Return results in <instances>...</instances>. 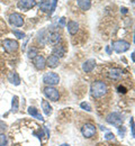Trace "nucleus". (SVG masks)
Listing matches in <instances>:
<instances>
[{
	"label": "nucleus",
	"mask_w": 135,
	"mask_h": 146,
	"mask_svg": "<svg viewBox=\"0 0 135 146\" xmlns=\"http://www.w3.org/2000/svg\"><path fill=\"white\" fill-rule=\"evenodd\" d=\"M57 2H58V0H53V2H52V7H51V14L55 10V8H57Z\"/></svg>",
	"instance_id": "obj_28"
},
{
	"label": "nucleus",
	"mask_w": 135,
	"mask_h": 146,
	"mask_svg": "<svg viewBox=\"0 0 135 146\" xmlns=\"http://www.w3.org/2000/svg\"><path fill=\"white\" fill-rule=\"evenodd\" d=\"M46 65H49L50 68H57L59 65V58L54 55H50L47 61H46Z\"/></svg>",
	"instance_id": "obj_14"
},
{
	"label": "nucleus",
	"mask_w": 135,
	"mask_h": 146,
	"mask_svg": "<svg viewBox=\"0 0 135 146\" xmlns=\"http://www.w3.org/2000/svg\"><path fill=\"white\" fill-rule=\"evenodd\" d=\"M39 8H41L43 11H49V10H51V0H45V1H43V2L39 5Z\"/></svg>",
	"instance_id": "obj_22"
},
{
	"label": "nucleus",
	"mask_w": 135,
	"mask_h": 146,
	"mask_svg": "<svg viewBox=\"0 0 135 146\" xmlns=\"http://www.w3.org/2000/svg\"><path fill=\"white\" fill-rule=\"evenodd\" d=\"M17 6L21 10H29L36 6V1L35 0H19Z\"/></svg>",
	"instance_id": "obj_9"
},
{
	"label": "nucleus",
	"mask_w": 135,
	"mask_h": 146,
	"mask_svg": "<svg viewBox=\"0 0 135 146\" xmlns=\"http://www.w3.org/2000/svg\"><path fill=\"white\" fill-rule=\"evenodd\" d=\"M7 144V137L5 134H0V146H6Z\"/></svg>",
	"instance_id": "obj_25"
},
{
	"label": "nucleus",
	"mask_w": 135,
	"mask_h": 146,
	"mask_svg": "<svg viewBox=\"0 0 135 146\" xmlns=\"http://www.w3.org/2000/svg\"><path fill=\"white\" fill-rule=\"evenodd\" d=\"M44 94H45V97L47 98V99H50V100H52V101H58L59 98H60V93L59 91L55 89V88H53V87H46L45 89H44Z\"/></svg>",
	"instance_id": "obj_6"
},
{
	"label": "nucleus",
	"mask_w": 135,
	"mask_h": 146,
	"mask_svg": "<svg viewBox=\"0 0 135 146\" xmlns=\"http://www.w3.org/2000/svg\"><path fill=\"white\" fill-rule=\"evenodd\" d=\"M106 139H114V134L113 133H107L106 136H105Z\"/></svg>",
	"instance_id": "obj_29"
},
{
	"label": "nucleus",
	"mask_w": 135,
	"mask_h": 146,
	"mask_svg": "<svg viewBox=\"0 0 135 146\" xmlns=\"http://www.w3.org/2000/svg\"><path fill=\"white\" fill-rule=\"evenodd\" d=\"M2 45H3V48H5L8 53H14V52H16V51L18 50V47H19L18 42H17V40H14V39H5L3 43H2Z\"/></svg>",
	"instance_id": "obj_4"
},
{
	"label": "nucleus",
	"mask_w": 135,
	"mask_h": 146,
	"mask_svg": "<svg viewBox=\"0 0 135 146\" xmlns=\"http://www.w3.org/2000/svg\"><path fill=\"white\" fill-rule=\"evenodd\" d=\"M118 131H119V135H122V136H123V135H124V134H125V128H123V126H118Z\"/></svg>",
	"instance_id": "obj_30"
},
{
	"label": "nucleus",
	"mask_w": 135,
	"mask_h": 146,
	"mask_svg": "<svg viewBox=\"0 0 135 146\" xmlns=\"http://www.w3.org/2000/svg\"><path fill=\"white\" fill-rule=\"evenodd\" d=\"M78 29H79V25H78L77 21H69V24H68V31H69V33L71 34V35H74V34H77Z\"/></svg>",
	"instance_id": "obj_15"
},
{
	"label": "nucleus",
	"mask_w": 135,
	"mask_h": 146,
	"mask_svg": "<svg viewBox=\"0 0 135 146\" xmlns=\"http://www.w3.org/2000/svg\"><path fill=\"white\" fill-rule=\"evenodd\" d=\"M122 70L120 69H112L109 73H108V76L113 80H118L120 76H122Z\"/></svg>",
	"instance_id": "obj_17"
},
{
	"label": "nucleus",
	"mask_w": 135,
	"mask_h": 146,
	"mask_svg": "<svg viewBox=\"0 0 135 146\" xmlns=\"http://www.w3.org/2000/svg\"><path fill=\"white\" fill-rule=\"evenodd\" d=\"M37 50L36 48H29V51H28V57L29 58H34L35 56H37Z\"/></svg>",
	"instance_id": "obj_24"
},
{
	"label": "nucleus",
	"mask_w": 135,
	"mask_h": 146,
	"mask_svg": "<svg viewBox=\"0 0 135 146\" xmlns=\"http://www.w3.org/2000/svg\"><path fill=\"white\" fill-rule=\"evenodd\" d=\"M43 82L47 86H55L60 82V76L54 72L45 73L43 76Z\"/></svg>",
	"instance_id": "obj_3"
},
{
	"label": "nucleus",
	"mask_w": 135,
	"mask_h": 146,
	"mask_svg": "<svg viewBox=\"0 0 135 146\" xmlns=\"http://www.w3.org/2000/svg\"><path fill=\"white\" fill-rule=\"evenodd\" d=\"M81 133L86 138H91L92 136L96 135V127L91 124H86L81 128Z\"/></svg>",
	"instance_id": "obj_7"
},
{
	"label": "nucleus",
	"mask_w": 135,
	"mask_h": 146,
	"mask_svg": "<svg viewBox=\"0 0 135 146\" xmlns=\"http://www.w3.org/2000/svg\"><path fill=\"white\" fill-rule=\"evenodd\" d=\"M80 107L82 108L83 110H86V111H88V112H90L91 111V107H90V105L88 104V102H81L80 104Z\"/></svg>",
	"instance_id": "obj_23"
},
{
	"label": "nucleus",
	"mask_w": 135,
	"mask_h": 146,
	"mask_svg": "<svg viewBox=\"0 0 135 146\" xmlns=\"http://www.w3.org/2000/svg\"><path fill=\"white\" fill-rule=\"evenodd\" d=\"M13 33H14V35L17 37V38H19V39H21V38H24L25 37V34L23 33V32H20V31H17V29H15V31H13Z\"/></svg>",
	"instance_id": "obj_26"
},
{
	"label": "nucleus",
	"mask_w": 135,
	"mask_h": 146,
	"mask_svg": "<svg viewBox=\"0 0 135 146\" xmlns=\"http://www.w3.org/2000/svg\"><path fill=\"white\" fill-rule=\"evenodd\" d=\"M64 53H65V51H64V47L63 46H57L54 50H53V54L54 56H57V57H62V56H64Z\"/></svg>",
	"instance_id": "obj_20"
},
{
	"label": "nucleus",
	"mask_w": 135,
	"mask_h": 146,
	"mask_svg": "<svg viewBox=\"0 0 135 146\" xmlns=\"http://www.w3.org/2000/svg\"><path fill=\"white\" fill-rule=\"evenodd\" d=\"M42 109L46 116H50L52 113V107L47 100H42Z\"/></svg>",
	"instance_id": "obj_16"
},
{
	"label": "nucleus",
	"mask_w": 135,
	"mask_h": 146,
	"mask_svg": "<svg viewBox=\"0 0 135 146\" xmlns=\"http://www.w3.org/2000/svg\"><path fill=\"white\" fill-rule=\"evenodd\" d=\"M130 123H131V129H132V136L135 138V124H134V119L132 117H131Z\"/></svg>",
	"instance_id": "obj_27"
},
{
	"label": "nucleus",
	"mask_w": 135,
	"mask_h": 146,
	"mask_svg": "<svg viewBox=\"0 0 135 146\" xmlns=\"http://www.w3.org/2000/svg\"><path fill=\"white\" fill-rule=\"evenodd\" d=\"M113 48L116 53H125L130 48V43L126 40H116L113 43Z\"/></svg>",
	"instance_id": "obj_5"
},
{
	"label": "nucleus",
	"mask_w": 135,
	"mask_h": 146,
	"mask_svg": "<svg viewBox=\"0 0 135 146\" xmlns=\"http://www.w3.org/2000/svg\"><path fill=\"white\" fill-rule=\"evenodd\" d=\"M106 121L118 127V126H120V125L123 124L124 118H123V116H122L119 112H112V113H109V115L107 116Z\"/></svg>",
	"instance_id": "obj_2"
},
{
	"label": "nucleus",
	"mask_w": 135,
	"mask_h": 146,
	"mask_svg": "<svg viewBox=\"0 0 135 146\" xmlns=\"http://www.w3.org/2000/svg\"><path fill=\"white\" fill-rule=\"evenodd\" d=\"M34 65L37 70H44V68L46 66V61L42 55H37L34 57Z\"/></svg>",
	"instance_id": "obj_10"
},
{
	"label": "nucleus",
	"mask_w": 135,
	"mask_h": 146,
	"mask_svg": "<svg viewBox=\"0 0 135 146\" xmlns=\"http://www.w3.org/2000/svg\"><path fill=\"white\" fill-rule=\"evenodd\" d=\"M28 113H29L32 117H34V118L39 119V120H41V121H43V120H44V118L42 117V115L37 111V109H36L35 107H29V108H28Z\"/></svg>",
	"instance_id": "obj_18"
},
{
	"label": "nucleus",
	"mask_w": 135,
	"mask_h": 146,
	"mask_svg": "<svg viewBox=\"0 0 135 146\" xmlns=\"http://www.w3.org/2000/svg\"><path fill=\"white\" fill-rule=\"evenodd\" d=\"M8 81L11 84H15V86H19L20 84V79L16 72H10L8 74Z\"/></svg>",
	"instance_id": "obj_13"
},
{
	"label": "nucleus",
	"mask_w": 135,
	"mask_h": 146,
	"mask_svg": "<svg viewBox=\"0 0 135 146\" xmlns=\"http://www.w3.org/2000/svg\"><path fill=\"white\" fill-rule=\"evenodd\" d=\"M118 91L120 92V93H125V92H126V88H124V87H118Z\"/></svg>",
	"instance_id": "obj_31"
},
{
	"label": "nucleus",
	"mask_w": 135,
	"mask_h": 146,
	"mask_svg": "<svg viewBox=\"0 0 135 146\" xmlns=\"http://www.w3.org/2000/svg\"><path fill=\"white\" fill-rule=\"evenodd\" d=\"M120 10H122V13H124V14H126V13H127V9H126V8H122Z\"/></svg>",
	"instance_id": "obj_34"
},
{
	"label": "nucleus",
	"mask_w": 135,
	"mask_h": 146,
	"mask_svg": "<svg viewBox=\"0 0 135 146\" xmlns=\"http://www.w3.org/2000/svg\"><path fill=\"white\" fill-rule=\"evenodd\" d=\"M9 23L13 25V26H16V27H21L24 25V18L23 16L18 14V13H14L9 16Z\"/></svg>",
	"instance_id": "obj_8"
},
{
	"label": "nucleus",
	"mask_w": 135,
	"mask_h": 146,
	"mask_svg": "<svg viewBox=\"0 0 135 146\" xmlns=\"http://www.w3.org/2000/svg\"><path fill=\"white\" fill-rule=\"evenodd\" d=\"M78 6L82 9V10H89L91 7V1L90 0H77Z\"/></svg>",
	"instance_id": "obj_19"
},
{
	"label": "nucleus",
	"mask_w": 135,
	"mask_h": 146,
	"mask_svg": "<svg viewBox=\"0 0 135 146\" xmlns=\"http://www.w3.org/2000/svg\"><path fill=\"white\" fill-rule=\"evenodd\" d=\"M91 96L95 98H100L107 92V86L102 81H95L91 84Z\"/></svg>",
	"instance_id": "obj_1"
},
{
	"label": "nucleus",
	"mask_w": 135,
	"mask_h": 146,
	"mask_svg": "<svg viewBox=\"0 0 135 146\" xmlns=\"http://www.w3.org/2000/svg\"><path fill=\"white\" fill-rule=\"evenodd\" d=\"M18 108H19L18 97H17V96H14L13 101H11V111H13V112H16V111H18Z\"/></svg>",
	"instance_id": "obj_21"
},
{
	"label": "nucleus",
	"mask_w": 135,
	"mask_h": 146,
	"mask_svg": "<svg viewBox=\"0 0 135 146\" xmlns=\"http://www.w3.org/2000/svg\"><path fill=\"white\" fill-rule=\"evenodd\" d=\"M60 40H61V36H60V34L57 33V32H53V33H51L50 35H47V42H49L50 44H52V45L59 44Z\"/></svg>",
	"instance_id": "obj_12"
},
{
	"label": "nucleus",
	"mask_w": 135,
	"mask_h": 146,
	"mask_svg": "<svg viewBox=\"0 0 135 146\" xmlns=\"http://www.w3.org/2000/svg\"><path fill=\"white\" fill-rule=\"evenodd\" d=\"M134 43H135V33H134Z\"/></svg>",
	"instance_id": "obj_36"
},
{
	"label": "nucleus",
	"mask_w": 135,
	"mask_h": 146,
	"mask_svg": "<svg viewBox=\"0 0 135 146\" xmlns=\"http://www.w3.org/2000/svg\"><path fill=\"white\" fill-rule=\"evenodd\" d=\"M60 24L64 26V25H65V18H61V21H60Z\"/></svg>",
	"instance_id": "obj_32"
},
{
	"label": "nucleus",
	"mask_w": 135,
	"mask_h": 146,
	"mask_svg": "<svg viewBox=\"0 0 135 146\" xmlns=\"http://www.w3.org/2000/svg\"><path fill=\"white\" fill-rule=\"evenodd\" d=\"M131 56H132V60H133V62H135V52H133Z\"/></svg>",
	"instance_id": "obj_33"
},
{
	"label": "nucleus",
	"mask_w": 135,
	"mask_h": 146,
	"mask_svg": "<svg viewBox=\"0 0 135 146\" xmlns=\"http://www.w3.org/2000/svg\"><path fill=\"white\" fill-rule=\"evenodd\" d=\"M95 66H96V61L92 60V58H90V60H88V61H86V62L83 63V65H82V70H83L86 73H89L95 69Z\"/></svg>",
	"instance_id": "obj_11"
},
{
	"label": "nucleus",
	"mask_w": 135,
	"mask_h": 146,
	"mask_svg": "<svg viewBox=\"0 0 135 146\" xmlns=\"http://www.w3.org/2000/svg\"><path fill=\"white\" fill-rule=\"evenodd\" d=\"M61 146H70V145H68V144H62Z\"/></svg>",
	"instance_id": "obj_35"
}]
</instances>
